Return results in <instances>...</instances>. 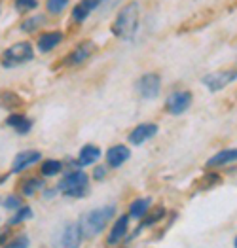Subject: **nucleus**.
I'll use <instances>...</instances> for the list:
<instances>
[{
  "label": "nucleus",
  "instance_id": "nucleus-11",
  "mask_svg": "<svg viewBox=\"0 0 237 248\" xmlns=\"http://www.w3.org/2000/svg\"><path fill=\"white\" fill-rule=\"evenodd\" d=\"M129 224H131L129 214H122V216L116 218V222L112 224L110 233H108V237H107L108 247H116V245H120L122 241H126L127 231H129Z\"/></svg>",
  "mask_w": 237,
  "mask_h": 248
},
{
  "label": "nucleus",
  "instance_id": "nucleus-4",
  "mask_svg": "<svg viewBox=\"0 0 237 248\" xmlns=\"http://www.w3.org/2000/svg\"><path fill=\"white\" fill-rule=\"evenodd\" d=\"M34 57V49L29 42H17L14 46H10L4 53H2V64L8 68V66H17L23 62L32 61Z\"/></svg>",
  "mask_w": 237,
  "mask_h": 248
},
{
  "label": "nucleus",
  "instance_id": "nucleus-23",
  "mask_svg": "<svg viewBox=\"0 0 237 248\" xmlns=\"http://www.w3.org/2000/svg\"><path fill=\"white\" fill-rule=\"evenodd\" d=\"M68 4H70V0H46V10H47V14L57 16V14L65 12V8Z\"/></svg>",
  "mask_w": 237,
  "mask_h": 248
},
{
  "label": "nucleus",
  "instance_id": "nucleus-9",
  "mask_svg": "<svg viewBox=\"0 0 237 248\" xmlns=\"http://www.w3.org/2000/svg\"><path fill=\"white\" fill-rule=\"evenodd\" d=\"M159 133V127L152 122H144V124H139L137 127H133L127 135V140L131 146H142L144 142L152 140L154 137H158Z\"/></svg>",
  "mask_w": 237,
  "mask_h": 248
},
{
  "label": "nucleus",
  "instance_id": "nucleus-33",
  "mask_svg": "<svg viewBox=\"0 0 237 248\" xmlns=\"http://www.w3.org/2000/svg\"><path fill=\"white\" fill-rule=\"evenodd\" d=\"M234 248H237V235H236V239H234Z\"/></svg>",
  "mask_w": 237,
  "mask_h": 248
},
{
  "label": "nucleus",
  "instance_id": "nucleus-16",
  "mask_svg": "<svg viewBox=\"0 0 237 248\" xmlns=\"http://www.w3.org/2000/svg\"><path fill=\"white\" fill-rule=\"evenodd\" d=\"M101 148L95 144H86L78 152V167H91L101 159Z\"/></svg>",
  "mask_w": 237,
  "mask_h": 248
},
{
  "label": "nucleus",
  "instance_id": "nucleus-8",
  "mask_svg": "<svg viewBox=\"0 0 237 248\" xmlns=\"http://www.w3.org/2000/svg\"><path fill=\"white\" fill-rule=\"evenodd\" d=\"M237 80V68H230V70H218V72H211L207 76L201 78V83L211 91V93H218L222 89H226L228 85Z\"/></svg>",
  "mask_w": 237,
  "mask_h": 248
},
{
  "label": "nucleus",
  "instance_id": "nucleus-28",
  "mask_svg": "<svg viewBox=\"0 0 237 248\" xmlns=\"http://www.w3.org/2000/svg\"><path fill=\"white\" fill-rule=\"evenodd\" d=\"M36 6H38V0H16V8L21 14H27V12L34 10Z\"/></svg>",
  "mask_w": 237,
  "mask_h": 248
},
{
  "label": "nucleus",
  "instance_id": "nucleus-7",
  "mask_svg": "<svg viewBox=\"0 0 237 248\" xmlns=\"http://www.w3.org/2000/svg\"><path fill=\"white\" fill-rule=\"evenodd\" d=\"M82 241H84V235H82L80 224L70 222L59 231L57 239L53 241V248H80Z\"/></svg>",
  "mask_w": 237,
  "mask_h": 248
},
{
  "label": "nucleus",
  "instance_id": "nucleus-3",
  "mask_svg": "<svg viewBox=\"0 0 237 248\" xmlns=\"http://www.w3.org/2000/svg\"><path fill=\"white\" fill-rule=\"evenodd\" d=\"M57 189L66 195V197H74V199H82L86 197L87 189H89V176L86 170L82 169H74L70 170L66 176L61 178V182L57 184Z\"/></svg>",
  "mask_w": 237,
  "mask_h": 248
},
{
  "label": "nucleus",
  "instance_id": "nucleus-27",
  "mask_svg": "<svg viewBox=\"0 0 237 248\" xmlns=\"http://www.w3.org/2000/svg\"><path fill=\"white\" fill-rule=\"evenodd\" d=\"M2 207L8 208V210H17V208L23 207L21 197H17V195H6L2 199Z\"/></svg>",
  "mask_w": 237,
  "mask_h": 248
},
{
  "label": "nucleus",
  "instance_id": "nucleus-17",
  "mask_svg": "<svg viewBox=\"0 0 237 248\" xmlns=\"http://www.w3.org/2000/svg\"><path fill=\"white\" fill-rule=\"evenodd\" d=\"M40 157H42V154H40V152H36V150H29V152H21V154H17V155H16V159H14V169H12V172H21V170H25L27 167L38 163V161H40Z\"/></svg>",
  "mask_w": 237,
  "mask_h": 248
},
{
  "label": "nucleus",
  "instance_id": "nucleus-24",
  "mask_svg": "<svg viewBox=\"0 0 237 248\" xmlns=\"http://www.w3.org/2000/svg\"><path fill=\"white\" fill-rule=\"evenodd\" d=\"M29 218H32V208L23 205V207L17 208V212L10 218V222H8V224H10V226H17V224H21V222L29 220Z\"/></svg>",
  "mask_w": 237,
  "mask_h": 248
},
{
  "label": "nucleus",
  "instance_id": "nucleus-30",
  "mask_svg": "<svg viewBox=\"0 0 237 248\" xmlns=\"http://www.w3.org/2000/svg\"><path fill=\"white\" fill-rule=\"evenodd\" d=\"M6 248H29V237L19 235L17 239H14L10 245H6Z\"/></svg>",
  "mask_w": 237,
  "mask_h": 248
},
{
  "label": "nucleus",
  "instance_id": "nucleus-18",
  "mask_svg": "<svg viewBox=\"0 0 237 248\" xmlns=\"http://www.w3.org/2000/svg\"><path fill=\"white\" fill-rule=\"evenodd\" d=\"M150 208H152L150 197H137V199H133L129 203L127 214H129V218H133V220H142L148 214Z\"/></svg>",
  "mask_w": 237,
  "mask_h": 248
},
{
  "label": "nucleus",
  "instance_id": "nucleus-34",
  "mask_svg": "<svg viewBox=\"0 0 237 248\" xmlns=\"http://www.w3.org/2000/svg\"><path fill=\"white\" fill-rule=\"evenodd\" d=\"M2 241H4V235H0V243H2Z\"/></svg>",
  "mask_w": 237,
  "mask_h": 248
},
{
  "label": "nucleus",
  "instance_id": "nucleus-2",
  "mask_svg": "<svg viewBox=\"0 0 237 248\" xmlns=\"http://www.w3.org/2000/svg\"><path fill=\"white\" fill-rule=\"evenodd\" d=\"M116 210H118L116 205H107V207L93 208V210L86 212L78 222L84 239H95L99 233H103L108 222H112L116 218Z\"/></svg>",
  "mask_w": 237,
  "mask_h": 248
},
{
  "label": "nucleus",
  "instance_id": "nucleus-29",
  "mask_svg": "<svg viewBox=\"0 0 237 248\" xmlns=\"http://www.w3.org/2000/svg\"><path fill=\"white\" fill-rule=\"evenodd\" d=\"M108 174V167L107 165H97L93 169V180L95 182H103Z\"/></svg>",
  "mask_w": 237,
  "mask_h": 248
},
{
  "label": "nucleus",
  "instance_id": "nucleus-14",
  "mask_svg": "<svg viewBox=\"0 0 237 248\" xmlns=\"http://www.w3.org/2000/svg\"><path fill=\"white\" fill-rule=\"evenodd\" d=\"M101 8L99 0H82L72 8V21L74 23H86V19L91 16L93 10Z\"/></svg>",
  "mask_w": 237,
  "mask_h": 248
},
{
  "label": "nucleus",
  "instance_id": "nucleus-35",
  "mask_svg": "<svg viewBox=\"0 0 237 248\" xmlns=\"http://www.w3.org/2000/svg\"><path fill=\"white\" fill-rule=\"evenodd\" d=\"M99 2H101V4H103V2H107V0H99Z\"/></svg>",
  "mask_w": 237,
  "mask_h": 248
},
{
  "label": "nucleus",
  "instance_id": "nucleus-10",
  "mask_svg": "<svg viewBox=\"0 0 237 248\" xmlns=\"http://www.w3.org/2000/svg\"><path fill=\"white\" fill-rule=\"evenodd\" d=\"M97 51V46L95 42L87 40V42H80L68 55L65 57V64L68 66H78V64H84L86 61H89Z\"/></svg>",
  "mask_w": 237,
  "mask_h": 248
},
{
  "label": "nucleus",
  "instance_id": "nucleus-5",
  "mask_svg": "<svg viewBox=\"0 0 237 248\" xmlns=\"http://www.w3.org/2000/svg\"><path fill=\"white\" fill-rule=\"evenodd\" d=\"M194 103V95L188 89H178L167 95L165 99V112L171 116H182L190 110V106Z\"/></svg>",
  "mask_w": 237,
  "mask_h": 248
},
{
  "label": "nucleus",
  "instance_id": "nucleus-13",
  "mask_svg": "<svg viewBox=\"0 0 237 248\" xmlns=\"http://www.w3.org/2000/svg\"><path fill=\"white\" fill-rule=\"evenodd\" d=\"M232 163H237V148H228V150L216 152L213 157L207 159L205 167L209 170H213V169H220V167L232 165Z\"/></svg>",
  "mask_w": 237,
  "mask_h": 248
},
{
  "label": "nucleus",
  "instance_id": "nucleus-26",
  "mask_svg": "<svg viewBox=\"0 0 237 248\" xmlns=\"http://www.w3.org/2000/svg\"><path fill=\"white\" fill-rule=\"evenodd\" d=\"M19 103V97H16L14 93H0V108H16Z\"/></svg>",
  "mask_w": 237,
  "mask_h": 248
},
{
  "label": "nucleus",
  "instance_id": "nucleus-19",
  "mask_svg": "<svg viewBox=\"0 0 237 248\" xmlns=\"http://www.w3.org/2000/svg\"><path fill=\"white\" fill-rule=\"evenodd\" d=\"M61 42H63V32H61V31L44 32V34L38 36V51H40V53H47V51L55 49Z\"/></svg>",
  "mask_w": 237,
  "mask_h": 248
},
{
  "label": "nucleus",
  "instance_id": "nucleus-15",
  "mask_svg": "<svg viewBox=\"0 0 237 248\" xmlns=\"http://www.w3.org/2000/svg\"><path fill=\"white\" fill-rule=\"evenodd\" d=\"M165 214H167V210H165V207H156V208H150L148 210V214L142 218V222H141V226L137 228V231L131 235L127 241H131V239H135L142 229H146V228H152V226H156V224H159L163 218H165Z\"/></svg>",
  "mask_w": 237,
  "mask_h": 248
},
{
  "label": "nucleus",
  "instance_id": "nucleus-25",
  "mask_svg": "<svg viewBox=\"0 0 237 248\" xmlns=\"http://www.w3.org/2000/svg\"><path fill=\"white\" fill-rule=\"evenodd\" d=\"M42 187H44V182L40 178H31V180H27V182L23 184L21 189L25 195H32V193H36V191L42 189Z\"/></svg>",
  "mask_w": 237,
  "mask_h": 248
},
{
  "label": "nucleus",
  "instance_id": "nucleus-32",
  "mask_svg": "<svg viewBox=\"0 0 237 248\" xmlns=\"http://www.w3.org/2000/svg\"><path fill=\"white\" fill-rule=\"evenodd\" d=\"M8 178V174H4V176H0V184H4V180Z\"/></svg>",
  "mask_w": 237,
  "mask_h": 248
},
{
  "label": "nucleus",
  "instance_id": "nucleus-21",
  "mask_svg": "<svg viewBox=\"0 0 237 248\" xmlns=\"http://www.w3.org/2000/svg\"><path fill=\"white\" fill-rule=\"evenodd\" d=\"M46 25V17L44 16H31L21 23V31L23 32H36L40 31V27Z\"/></svg>",
  "mask_w": 237,
  "mask_h": 248
},
{
  "label": "nucleus",
  "instance_id": "nucleus-1",
  "mask_svg": "<svg viewBox=\"0 0 237 248\" xmlns=\"http://www.w3.org/2000/svg\"><path fill=\"white\" fill-rule=\"evenodd\" d=\"M141 25V4L137 0L127 2L118 14L116 19L112 21V34L120 40H133Z\"/></svg>",
  "mask_w": 237,
  "mask_h": 248
},
{
  "label": "nucleus",
  "instance_id": "nucleus-6",
  "mask_svg": "<svg viewBox=\"0 0 237 248\" xmlns=\"http://www.w3.org/2000/svg\"><path fill=\"white\" fill-rule=\"evenodd\" d=\"M135 89H137L139 97H142L146 101H154L159 97V91H161V76L158 72H146L137 80Z\"/></svg>",
  "mask_w": 237,
  "mask_h": 248
},
{
  "label": "nucleus",
  "instance_id": "nucleus-22",
  "mask_svg": "<svg viewBox=\"0 0 237 248\" xmlns=\"http://www.w3.org/2000/svg\"><path fill=\"white\" fill-rule=\"evenodd\" d=\"M63 170V163L59 161V159H46L40 167V172H42V176H55V174H59Z\"/></svg>",
  "mask_w": 237,
  "mask_h": 248
},
{
  "label": "nucleus",
  "instance_id": "nucleus-20",
  "mask_svg": "<svg viewBox=\"0 0 237 248\" xmlns=\"http://www.w3.org/2000/svg\"><path fill=\"white\" fill-rule=\"evenodd\" d=\"M6 124L10 125V127H14L19 135L29 133V131H31V127H32V122H31V120H27V118L21 116V114H12V116L6 120Z\"/></svg>",
  "mask_w": 237,
  "mask_h": 248
},
{
  "label": "nucleus",
  "instance_id": "nucleus-12",
  "mask_svg": "<svg viewBox=\"0 0 237 248\" xmlns=\"http://www.w3.org/2000/svg\"><path fill=\"white\" fill-rule=\"evenodd\" d=\"M131 157V150L126 144H116L112 148H108L105 154L108 169H120L122 165H126Z\"/></svg>",
  "mask_w": 237,
  "mask_h": 248
},
{
  "label": "nucleus",
  "instance_id": "nucleus-31",
  "mask_svg": "<svg viewBox=\"0 0 237 248\" xmlns=\"http://www.w3.org/2000/svg\"><path fill=\"white\" fill-rule=\"evenodd\" d=\"M57 191H59V189H57V187H55V189H47V191H46V193H44V197H46V199H51V197H53V195H55V193H57Z\"/></svg>",
  "mask_w": 237,
  "mask_h": 248
}]
</instances>
